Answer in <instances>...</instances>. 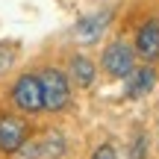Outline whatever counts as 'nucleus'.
Instances as JSON below:
<instances>
[{
  "label": "nucleus",
  "mask_w": 159,
  "mask_h": 159,
  "mask_svg": "<svg viewBox=\"0 0 159 159\" xmlns=\"http://www.w3.org/2000/svg\"><path fill=\"white\" fill-rule=\"evenodd\" d=\"M41 80V94H44V112H62L71 103V80L59 68H44L39 74Z\"/></svg>",
  "instance_id": "f257e3e1"
},
{
  "label": "nucleus",
  "mask_w": 159,
  "mask_h": 159,
  "mask_svg": "<svg viewBox=\"0 0 159 159\" xmlns=\"http://www.w3.org/2000/svg\"><path fill=\"white\" fill-rule=\"evenodd\" d=\"M12 106L27 115L44 112V94H41V80L39 74H21L12 83Z\"/></svg>",
  "instance_id": "f03ea898"
},
{
  "label": "nucleus",
  "mask_w": 159,
  "mask_h": 159,
  "mask_svg": "<svg viewBox=\"0 0 159 159\" xmlns=\"http://www.w3.org/2000/svg\"><path fill=\"white\" fill-rule=\"evenodd\" d=\"M100 65L103 71H106L109 77L115 80H127L133 74V68H136V50H133L127 41H112V44H106V50H103L100 56Z\"/></svg>",
  "instance_id": "7ed1b4c3"
},
{
  "label": "nucleus",
  "mask_w": 159,
  "mask_h": 159,
  "mask_svg": "<svg viewBox=\"0 0 159 159\" xmlns=\"http://www.w3.org/2000/svg\"><path fill=\"white\" fill-rule=\"evenodd\" d=\"M30 139V124L21 115H0V153L15 156Z\"/></svg>",
  "instance_id": "20e7f679"
},
{
  "label": "nucleus",
  "mask_w": 159,
  "mask_h": 159,
  "mask_svg": "<svg viewBox=\"0 0 159 159\" xmlns=\"http://www.w3.org/2000/svg\"><path fill=\"white\" fill-rule=\"evenodd\" d=\"M65 150H68L65 136H62L59 130H47L41 139L27 142L18 153H21V159H62Z\"/></svg>",
  "instance_id": "39448f33"
},
{
  "label": "nucleus",
  "mask_w": 159,
  "mask_h": 159,
  "mask_svg": "<svg viewBox=\"0 0 159 159\" xmlns=\"http://www.w3.org/2000/svg\"><path fill=\"white\" fill-rule=\"evenodd\" d=\"M133 50L144 59V62H156L159 59V18H150L139 27L136 33V47Z\"/></svg>",
  "instance_id": "423d86ee"
},
{
  "label": "nucleus",
  "mask_w": 159,
  "mask_h": 159,
  "mask_svg": "<svg viewBox=\"0 0 159 159\" xmlns=\"http://www.w3.org/2000/svg\"><path fill=\"white\" fill-rule=\"evenodd\" d=\"M109 27V12H94V15H83L77 21L74 33L83 44H94L97 39L103 35V30Z\"/></svg>",
  "instance_id": "0eeeda50"
},
{
  "label": "nucleus",
  "mask_w": 159,
  "mask_h": 159,
  "mask_svg": "<svg viewBox=\"0 0 159 159\" xmlns=\"http://www.w3.org/2000/svg\"><path fill=\"white\" fill-rule=\"evenodd\" d=\"M153 85H156V71L150 68V65H144V68H133V74L127 77L124 94L130 97V100H139V97H144Z\"/></svg>",
  "instance_id": "6e6552de"
},
{
  "label": "nucleus",
  "mask_w": 159,
  "mask_h": 159,
  "mask_svg": "<svg viewBox=\"0 0 159 159\" xmlns=\"http://www.w3.org/2000/svg\"><path fill=\"white\" fill-rule=\"evenodd\" d=\"M94 77H97L94 62H91L89 56H83V53H77V56L71 59V80H74V85L91 89V85H94Z\"/></svg>",
  "instance_id": "1a4fd4ad"
},
{
  "label": "nucleus",
  "mask_w": 159,
  "mask_h": 159,
  "mask_svg": "<svg viewBox=\"0 0 159 159\" xmlns=\"http://www.w3.org/2000/svg\"><path fill=\"white\" fill-rule=\"evenodd\" d=\"M18 50H21V44H18V41H0V74H3L12 62H15Z\"/></svg>",
  "instance_id": "9d476101"
},
{
  "label": "nucleus",
  "mask_w": 159,
  "mask_h": 159,
  "mask_svg": "<svg viewBox=\"0 0 159 159\" xmlns=\"http://www.w3.org/2000/svg\"><path fill=\"white\" fill-rule=\"evenodd\" d=\"M144 150H148V139L139 133V136L133 139V144H130V156L127 159H144Z\"/></svg>",
  "instance_id": "9b49d317"
},
{
  "label": "nucleus",
  "mask_w": 159,
  "mask_h": 159,
  "mask_svg": "<svg viewBox=\"0 0 159 159\" xmlns=\"http://www.w3.org/2000/svg\"><path fill=\"white\" fill-rule=\"evenodd\" d=\"M91 159H118V150H115V144L103 142V144H97V148H94Z\"/></svg>",
  "instance_id": "f8f14e48"
}]
</instances>
